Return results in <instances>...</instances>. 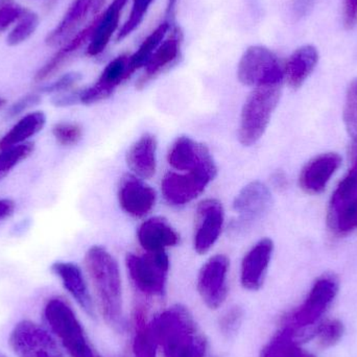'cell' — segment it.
<instances>
[{
  "label": "cell",
  "mask_w": 357,
  "mask_h": 357,
  "mask_svg": "<svg viewBox=\"0 0 357 357\" xmlns=\"http://www.w3.org/2000/svg\"><path fill=\"white\" fill-rule=\"evenodd\" d=\"M85 268L91 283L98 317L116 333L129 331V318L123 302L121 268L114 256L100 245H93L85 255Z\"/></svg>",
  "instance_id": "obj_1"
},
{
  "label": "cell",
  "mask_w": 357,
  "mask_h": 357,
  "mask_svg": "<svg viewBox=\"0 0 357 357\" xmlns=\"http://www.w3.org/2000/svg\"><path fill=\"white\" fill-rule=\"evenodd\" d=\"M161 357H208L209 342L192 314L176 304L152 316Z\"/></svg>",
  "instance_id": "obj_2"
},
{
  "label": "cell",
  "mask_w": 357,
  "mask_h": 357,
  "mask_svg": "<svg viewBox=\"0 0 357 357\" xmlns=\"http://www.w3.org/2000/svg\"><path fill=\"white\" fill-rule=\"evenodd\" d=\"M43 316L54 339L69 357H102L68 302L52 298L44 306Z\"/></svg>",
  "instance_id": "obj_3"
},
{
  "label": "cell",
  "mask_w": 357,
  "mask_h": 357,
  "mask_svg": "<svg viewBox=\"0 0 357 357\" xmlns=\"http://www.w3.org/2000/svg\"><path fill=\"white\" fill-rule=\"evenodd\" d=\"M125 264L130 282L138 299L149 304L165 299L171 270L167 252L128 253Z\"/></svg>",
  "instance_id": "obj_4"
},
{
  "label": "cell",
  "mask_w": 357,
  "mask_h": 357,
  "mask_svg": "<svg viewBox=\"0 0 357 357\" xmlns=\"http://www.w3.org/2000/svg\"><path fill=\"white\" fill-rule=\"evenodd\" d=\"M282 85L254 88L243 104L239 121L238 140L252 146L266 133L281 98Z\"/></svg>",
  "instance_id": "obj_5"
},
{
  "label": "cell",
  "mask_w": 357,
  "mask_h": 357,
  "mask_svg": "<svg viewBox=\"0 0 357 357\" xmlns=\"http://www.w3.org/2000/svg\"><path fill=\"white\" fill-rule=\"evenodd\" d=\"M337 291L339 282L335 276L324 275L320 277L312 285L303 303L285 317L281 327L289 331L298 341L300 335L316 324L328 310Z\"/></svg>",
  "instance_id": "obj_6"
},
{
  "label": "cell",
  "mask_w": 357,
  "mask_h": 357,
  "mask_svg": "<svg viewBox=\"0 0 357 357\" xmlns=\"http://www.w3.org/2000/svg\"><path fill=\"white\" fill-rule=\"evenodd\" d=\"M237 77L250 87L282 85L284 68L276 54L264 46H250L237 66Z\"/></svg>",
  "instance_id": "obj_7"
},
{
  "label": "cell",
  "mask_w": 357,
  "mask_h": 357,
  "mask_svg": "<svg viewBox=\"0 0 357 357\" xmlns=\"http://www.w3.org/2000/svg\"><path fill=\"white\" fill-rule=\"evenodd\" d=\"M327 225L333 234L345 236L357 229V165H351L329 202Z\"/></svg>",
  "instance_id": "obj_8"
},
{
  "label": "cell",
  "mask_w": 357,
  "mask_h": 357,
  "mask_svg": "<svg viewBox=\"0 0 357 357\" xmlns=\"http://www.w3.org/2000/svg\"><path fill=\"white\" fill-rule=\"evenodd\" d=\"M230 259L224 254L210 257L197 274V291L204 305L210 310H218L229 296Z\"/></svg>",
  "instance_id": "obj_9"
},
{
  "label": "cell",
  "mask_w": 357,
  "mask_h": 357,
  "mask_svg": "<svg viewBox=\"0 0 357 357\" xmlns=\"http://www.w3.org/2000/svg\"><path fill=\"white\" fill-rule=\"evenodd\" d=\"M8 343L17 357H65L54 335L33 321L15 325Z\"/></svg>",
  "instance_id": "obj_10"
},
{
  "label": "cell",
  "mask_w": 357,
  "mask_h": 357,
  "mask_svg": "<svg viewBox=\"0 0 357 357\" xmlns=\"http://www.w3.org/2000/svg\"><path fill=\"white\" fill-rule=\"evenodd\" d=\"M215 177L207 172H169L161 181V191L169 205L183 207L199 197Z\"/></svg>",
  "instance_id": "obj_11"
},
{
  "label": "cell",
  "mask_w": 357,
  "mask_h": 357,
  "mask_svg": "<svg viewBox=\"0 0 357 357\" xmlns=\"http://www.w3.org/2000/svg\"><path fill=\"white\" fill-rule=\"evenodd\" d=\"M225 209L216 199H206L199 203L195 211L193 249L199 255L208 253L222 234Z\"/></svg>",
  "instance_id": "obj_12"
},
{
  "label": "cell",
  "mask_w": 357,
  "mask_h": 357,
  "mask_svg": "<svg viewBox=\"0 0 357 357\" xmlns=\"http://www.w3.org/2000/svg\"><path fill=\"white\" fill-rule=\"evenodd\" d=\"M167 162L180 173L207 172L218 175V167L209 149L188 136H180L167 153Z\"/></svg>",
  "instance_id": "obj_13"
},
{
  "label": "cell",
  "mask_w": 357,
  "mask_h": 357,
  "mask_svg": "<svg viewBox=\"0 0 357 357\" xmlns=\"http://www.w3.org/2000/svg\"><path fill=\"white\" fill-rule=\"evenodd\" d=\"M272 204V193L264 183L253 181L245 185L233 202V210L238 215L233 229H245L261 220L270 211Z\"/></svg>",
  "instance_id": "obj_14"
},
{
  "label": "cell",
  "mask_w": 357,
  "mask_h": 357,
  "mask_svg": "<svg viewBox=\"0 0 357 357\" xmlns=\"http://www.w3.org/2000/svg\"><path fill=\"white\" fill-rule=\"evenodd\" d=\"M119 207L128 215L144 218L152 212L157 203V193L144 178L127 174L121 178L117 191Z\"/></svg>",
  "instance_id": "obj_15"
},
{
  "label": "cell",
  "mask_w": 357,
  "mask_h": 357,
  "mask_svg": "<svg viewBox=\"0 0 357 357\" xmlns=\"http://www.w3.org/2000/svg\"><path fill=\"white\" fill-rule=\"evenodd\" d=\"M150 305L142 300H136L129 317V331L131 333L130 350L131 357H159L158 343L152 327Z\"/></svg>",
  "instance_id": "obj_16"
},
{
  "label": "cell",
  "mask_w": 357,
  "mask_h": 357,
  "mask_svg": "<svg viewBox=\"0 0 357 357\" xmlns=\"http://www.w3.org/2000/svg\"><path fill=\"white\" fill-rule=\"evenodd\" d=\"M274 252L272 239L262 238L243 256L239 279L245 291H257L266 281L268 266Z\"/></svg>",
  "instance_id": "obj_17"
},
{
  "label": "cell",
  "mask_w": 357,
  "mask_h": 357,
  "mask_svg": "<svg viewBox=\"0 0 357 357\" xmlns=\"http://www.w3.org/2000/svg\"><path fill=\"white\" fill-rule=\"evenodd\" d=\"M129 60L130 54H123L111 61L93 85L79 91V102L92 105L110 98L121 83L130 79Z\"/></svg>",
  "instance_id": "obj_18"
},
{
  "label": "cell",
  "mask_w": 357,
  "mask_h": 357,
  "mask_svg": "<svg viewBox=\"0 0 357 357\" xmlns=\"http://www.w3.org/2000/svg\"><path fill=\"white\" fill-rule=\"evenodd\" d=\"M52 271L84 314L93 320L98 318L93 295L79 266L73 262L58 261L52 264Z\"/></svg>",
  "instance_id": "obj_19"
},
{
  "label": "cell",
  "mask_w": 357,
  "mask_h": 357,
  "mask_svg": "<svg viewBox=\"0 0 357 357\" xmlns=\"http://www.w3.org/2000/svg\"><path fill=\"white\" fill-rule=\"evenodd\" d=\"M105 0H75L65 13L56 29L46 37V44L50 46L64 45L75 33L79 27L87 21L90 15L98 14Z\"/></svg>",
  "instance_id": "obj_20"
},
{
  "label": "cell",
  "mask_w": 357,
  "mask_h": 357,
  "mask_svg": "<svg viewBox=\"0 0 357 357\" xmlns=\"http://www.w3.org/2000/svg\"><path fill=\"white\" fill-rule=\"evenodd\" d=\"M341 165L342 157L337 153H326L314 157L302 169L300 187L310 195L322 192Z\"/></svg>",
  "instance_id": "obj_21"
},
{
  "label": "cell",
  "mask_w": 357,
  "mask_h": 357,
  "mask_svg": "<svg viewBox=\"0 0 357 357\" xmlns=\"http://www.w3.org/2000/svg\"><path fill=\"white\" fill-rule=\"evenodd\" d=\"M181 44H182V33L178 27L172 31V35L158 46L154 54L149 59L144 66V75L136 83L138 89L146 87L151 81L156 79L159 75L178 62L181 56Z\"/></svg>",
  "instance_id": "obj_22"
},
{
  "label": "cell",
  "mask_w": 357,
  "mask_h": 357,
  "mask_svg": "<svg viewBox=\"0 0 357 357\" xmlns=\"http://www.w3.org/2000/svg\"><path fill=\"white\" fill-rule=\"evenodd\" d=\"M137 239L144 252H167L180 243V234L160 216L144 220L137 230Z\"/></svg>",
  "instance_id": "obj_23"
},
{
  "label": "cell",
  "mask_w": 357,
  "mask_h": 357,
  "mask_svg": "<svg viewBox=\"0 0 357 357\" xmlns=\"http://www.w3.org/2000/svg\"><path fill=\"white\" fill-rule=\"evenodd\" d=\"M157 150L158 142L156 136L146 133L136 140L127 153V165L132 173L137 177L149 180L157 171Z\"/></svg>",
  "instance_id": "obj_24"
},
{
  "label": "cell",
  "mask_w": 357,
  "mask_h": 357,
  "mask_svg": "<svg viewBox=\"0 0 357 357\" xmlns=\"http://www.w3.org/2000/svg\"><path fill=\"white\" fill-rule=\"evenodd\" d=\"M98 18L100 15H96L94 17L93 20L86 25L83 29L75 33L68 42L63 45V47L44 65L40 70L38 71L37 75L35 77L36 82H42L44 79H48V77L54 75L59 69L62 68L82 47H83L87 42H90L91 40L92 35H93L94 31H96V24L98 22Z\"/></svg>",
  "instance_id": "obj_25"
},
{
  "label": "cell",
  "mask_w": 357,
  "mask_h": 357,
  "mask_svg": "<svg viewBox=\"0 0 357 357\" xmlns=\"http://www.w3.org/2000/svg\"><path fill=\"white\" fill-rule=\"evenodd\" d=\"M127 2L128 0H113L107 10L100 15L96 31L86 50L87 56H96L106 50L113 33L119 29L121 12Z\"/></svg>",
  "instance_id": "obj_26"
},
{
  "label": "cell",
  "mask_w": 357,
  "mask_h": 357,
  "mask_svg": "<svg viewBox=\"0 0 357 357\" xmlns=\"http://www.w3.org/2000/svg\"><path fill=\"white\" fill-rule=\"evenodd\" d=\"M319 61V52L312 45L298 48L289 56L284 67V79L294 89H298L312 75Z\"/></svg>",
  "instance_id": "obj_27"
},
{
  "label": "cell",
  "mask_w": 357,
  "mask_h": 357,
  "mask_svg": "<svg viewBox=\"0 0 357 357\" xmlns=\"http://www.w3.org/2000/svg\"><path fill=\"white\" fill-rule=\"evenodd\" d=\"M46 123L43 112H33L25 115L0 140V151L25 144L29 138L39 133Z\"/></svg>",
  "instance_id": "obj_28"
},
{
  "label": "cell",
  "mask_w": 357,
  "mask_h": 357,
  "mask_svg": "<svg viewBox=\"0 0 357 357\" xmlns=\"http://www.w3.org/2000/svg\"><path fill=\"white\" fill-rule=\"evenodd\" d=\"M172 21L165 20L158 25L146 39L142 42L137 50L133 54L130 56L129 60V75L130 77L139 70L144 68L149 59L151 58L155 50L162 43L167 33L171 29Z\"/></svg>",
  "instance_id": "obj_29"
},
{
  "label": "cell",
  "mask_w": 357,
  "mask_h": 357,
  "mask_svg": "<svg viewBox=\"0 0 357 357\" xmlns=\"http://www.w3.org/2000/svg\"><path fill=\"white\" fill-rule=\"evenodd\" d=\"M305 351L298 345L297 340L285 328L280 327L260 352L259 357H304Z\"/></svg>",
  "instance_id": "obj_30"
},
{
  "label": "cell",
  "mask_w": 357,
  "mask_h": 357,
  "mask_svg": "<svg viewBox=\"0 0 357 357\" xmlns=\"http://www.w3.org/2000/svg\"><path fill=\"white\" fill-rule=\"evenodd\" d=\"M33 151V144L31 142H25V144L0 151V181L21 161L25 160Z\"/></svg>",
  "instance_id": "obj_31"
},
{
  "label": "cell",
  "mask_w": 357,
  "mask_h": 357,
  "mask_svg": "<svg viewBox=\"0 0 357 357\" xmlns=\"http://www.w3.org/2000/svg\"><path fill=\"white\" fill-rule=\"evenodd\" d=\"M38 25H39L38 15L31 10H26L25 14L19 19L16 26L8 33L6 38L8 45L16 46L26 41L35 33Z\"/></svg>",
  "instance_id": "obj_32"
},
{
  "label": "cell",
  "mask_w": 357,
  "mask_h": 357,
  "mask_svg": "<svg viewBox=\"0 0 357 357\" xmlns=\"http://www.w3.org/2000/svg\"><path fill=\"white\" fill-rule=\"evenodd\" d=\"M243 319H245V312L243 308L237 305L231 306L218 318V331L225 339H233L241 331Z\"/></svg>",
  "instance_id": "obj_33"
},
{
  "label": "cell",
  "mask_w": 357,
  "mask_h": 357,
  "mask_svg": "<svg viewBox=\"0 0 357 357\" xmlns=\"http://www.w3.org/2000/svg\"><path fill=\"white\" fill-rule=\"evenodd\" d=\"M155 0H133L132 4L131 13H130L129 18L126 21L125 24L119 29L116 36V41L121 42L123 39L131 35L144 21L149 8L152 6Z\"/></svg>",
  "instance_id": "obj_34"
},
{
  "label": "cell",
  "mask_w": 357,
  "mask_h": 357,
  "mask_svg": "<svg viewBox=\"0 0 357 357\" xmlns=\"http://www.w3.org/2000/svg\"><path fill=\"white\" fill-rule=\"evenodd\" d=\"M344 121L348 133L354 142H357V79L348 87L344 108Z\"/></svg>",
  "instance_id": "obj_35"
},
{
  "label": "cell",
  "mask_w": 357,
  "mask_h": 357,
  "mask_svg": "<svg viewBox=\"0 0 357 357\" xmlns=\"http://www.w3.org/2000/svg\"><path fill=\"white\" fill-rule=\"evenodd\" d=\"M344 335V326L340 321L328 320L317 328L316 337L321 347L329 348L339 343Z\"/></svg>",
  "instance_id": "obj_36"
},
{
  "label": "cell",
  "mask_w": 357,
  "mask_h": 357,
  "mask_svg": "<svg viewBox=\"0 0 357 357\" xmlns=\"http://www.w3.org/2000/svg\"><path fill=\"white\" fill-rule=\"evenodd\" d=\"M56 142L63 146H73L83 138V128L75 123H59L52 128Z\"/></svg>",
  "instance_id": "obj_37"
},
{
  "label": "cell",
  "mask_w": 357,
  "mask_h": 357,
  "mask_svg": "<svg viewBox=\"0 0 357 357\" xmlns=\"http://www.w3.org/2000/svg\"><path fill=\"white\" fill-rule=\"evenodd\" d=\"M27 10L14 1H8L0 6V33L6 31L10 24L18 21Z\"/></svg>",
  "instance_id": "obj_38"
},
{
  "label": "cell",
  "mask_w": 357,
  "mask_h": 357,
  "mask_svg": "<svg viewBox=\"0 0 357 357\" xmlns=\"http://www.w3.org/2000/svg\"><path fill=\"white\" fill-rule=\"evenodd\" d=\"M82 79V75L79 73H69L61 77L60 79L54 81V83L48 84L40 89L43 93H60L67 91L71 87L79 83Z\"/></svg>",
  "instance_id": "obj_39"
},
{
  "label": "cell",
  "mask_w": 357,
  "mask_h": 357,
  "mask_svg": "<svg viewBox=\"0 0 357 357\" xmlns=\"http://www.w3.org/2000/svg\"><path fill=\"white\" fill-rule=\"evenodd\" d=\"M40 96L37 93L27 94V96H23L22 98L15 102L12 107H10V111H8V116L14 117L17 115L21 114L24 112L27 109L31 107L35 106L38 102H40Z\"/></svg>",
  "instance_id": "obj_40"
},
{
  "label": "cell",
  "mask_w": 357,
  "mask_h": 357,
  "mask_svg": "<svg viewBox=\"0 0 357 357\" xmlns=\"http://www.w3.org/2000/svg\"><path fill=\"white\" fill-rule=\"evenodd\" d=\"M344 23L348 29L357 24V0H345L344 4Z\"/></svg>",
  "instance_id": "obj_41"
},
{
  "label": "cell",
  "mask_w": 357,
  "mask_h": 357,
  "mask_svg": "<svg viewBox=\"0 0 357 357\" xmlns=\"http://www.w3.org/2000/svg\"><path fill=\"white\" fill-rule=\"evenodd\" d=\"M316 3L317 0H294L291 4L294 17L297 19L304 18L310 15Z\"/></svg>",
  "instance_id": "obj_42"
},
{
  "label": "cell",
  "mask_w": 357,
  "mask_h": 357,
  "mask_svg": "<svg viewBox=\"0 0 357 357\" xmlns=\"http://www.w3.org/2000/svg\"><path fill=\"white\" fill-rule=\"evenodd\" d=\"M52 102L58 107L73 106V105L79 102V91L73 92V93L63 94V96H56V98L52 100Z\"/></svg>",
  "instance_id": "obj_43"
},
{
  "label": "cell",
  "mask_w": 357,
  "mask_h": 357,
  "mask_svg": "<svg viewBox=\"0 0 357 357\" xmlns=\"http://www.w3.org/2000/svg\"><path fill=\"white\" fill-rule=\"evenodd\" d=\"M15 203L10 199H0V220L10 216L14 212Z\"/></svg>",
  "instance_id": "obj_44"
},
{
  "label": "cell",
  "mask_w": 357,
  "mask_h": 357,
  "mask_svg": "<svg viewBox=\"0 0 357 357\" xmlns=\"http://www.w3.org/2000/svg\"><path fill=\"white\" fill-rule=\"evenodd\" d=\"M272 182L273 185H274L276 188H287V178L285 177L284 174L281 173V172H277V173H275L274 175H273Z\"/></svg>",
  "instance_id": "obj_45"
},
{
  "label": "cell",
  "mask_w": 357,
  "mask_h": 357,
  "mask_svg": "<svg viewBox=\"0 0 357 357\" xmlns=\"http://www.w3.org/2000/svg\"><path fill=\"white\" fill-rule=\"evenodd\" d=\"M350 160L351 165H357V142H354L351 149H350Z\"/></svg>",
  "instance_id": "obj_46"
},
{
  "label": "cell",
  "mask_w": 357,
  "mask_h": 357,
  "mask_svg": "<svg viewBox=\"0 0 357 357\" xmlns=\"http://www.w3.org/2000/svg\"><path fill=\"white\" fill-rule=\"evenodd\" d=\"M58 0H48V6H54Z\"/></svg>",
  "instance_id": "obj_47"
},
{
  "label": "cell",
  "mask_w": 357,
  "mask_h": 357,
  "mask_svg": "<svg viewBox=\"0 0 357 357\" xmlns=\"http://www.w3.org/2000/svg\"><path fill=\"white\" fill-rule=\"evenodd\" d=\"M4 104H6V100H4L3 98H0V108H1Z\"/></svg>",
  "instance_id": "obj_48"
},
{
  "label": "cell",
  "mask_w": 357,
  "mask_h": 357,
  "mask_svg": "<svg viewBox=\"0 0 357 357\" xmlns=\"http://www.w3.org/2000/svg\"><path fill=\"white\" fill-rule=\"evenodd\" d=\"M0 357H8V356H4L3 354H1V352H0Z\"/></svg>",
  "instance_id": "obj_49"
}]
</instances>
